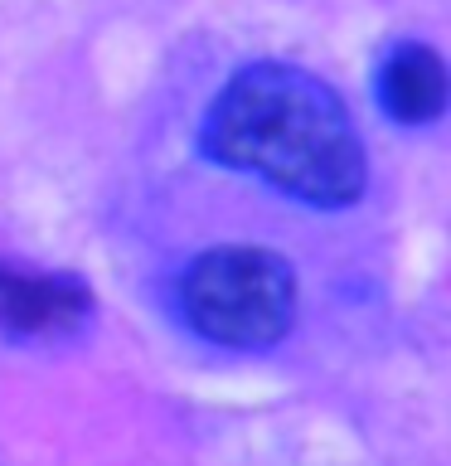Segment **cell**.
I'll return each mask as SVG.
<instances>
[{"instance_id": "6da1fadb", "label": "cell", "mask_w": 451, "mask_h": 466, "mask_svg": "<svg viewBox=\"0 0 451 466\" xmlns=\"http://www.w3.org/2000/svg\"><path fill=\"white\" fill-rule=\"evenodd\" d=\"M204 151L316 209H345L364 195V146L345 102L296 64L233 73L204 116Z\"/></svg>"}, {"instance_id": "7a4b0ae2", "label": "cell", "mask_w": 451, "mask_h": 466, "mask_svg": "<svg viewBox=\"0 0 451 466\" xmlns=\"http://www.w3.org/2000/svg\"><path fill=\"white\" fill-rule=\"evenodd\" d=\"M180 306L204 340L262 350L296 320V272L267 248H214L180 277Z\"/></svg>"}, {"instance_id": "3957f363", "label": "cell", "mask_w": 451, "mask_h": 466, "mask_svg": "<svg viewBox=\"0 0 451 466\" xmlns=\"http://www.w3.org/2000/svg\"><path fill=\"white\" fill-rule=\"evenodd\" d=\"M93 316V297L68 272H35L0 262V330L15 340H68Z\"/></svg>"}, {"instance_id": "277c9868", "label": "cell", "mask_w": 451, "mask_h": 466, "mask_svg": "<svg viewBox=\"0 0 451 466\" xmlns=\"http://www.w3.org/2000/svg\"><path fill=\"white\" fill-rule=\"evenodd\" d=\"M378 102L393 122L427 127L446 107V64L427 44H398L378 64Z\"/></svg>"}]
</instances>
